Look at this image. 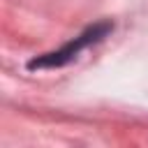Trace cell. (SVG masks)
<instances>
[{
  "label": "cell",
  "mask_w": 148,
  "mask_h": 148,
  "mask_svg": "<svg viewBox=\"0 0 148 148\" xmlns=\"http://www.w3.org/2000/svg\"><path fill=\"white\" fill-rule=\"evenodd\" d=\"M111 30V25L109 23H99V25H92L86 35H81V37H76L74 42H69L65 49H60V51H56V53H49L46 58H39V60H32L30 62V67H53V65H62V62H67V60H72L83 46H88L90 42H97L99 37H104L106 32Z\"/></svg>",
  "instance_id": "obj_1"
}]
</instances>
